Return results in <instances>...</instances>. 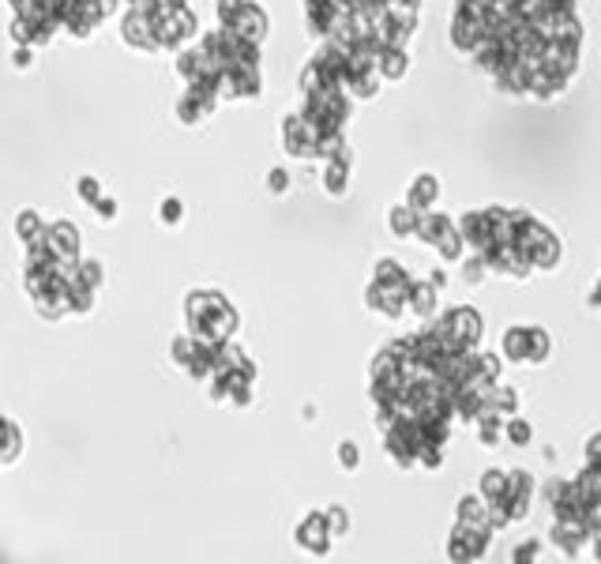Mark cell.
<instances>
[{"instance_id":"obj_1","label":"cell","mask_w":601,"mask_h":564,"mask_svg":"<svg viewBox=\"0 0 601 564\" xmlns=\"http://www.w3.org/2000/svg\"><path fill=\"white\" fill-rule=\"evenodd\" d=\"M455 38L508 91L553 94L575 72L571 0H463Z\"/></svg>"}]
</instances>
